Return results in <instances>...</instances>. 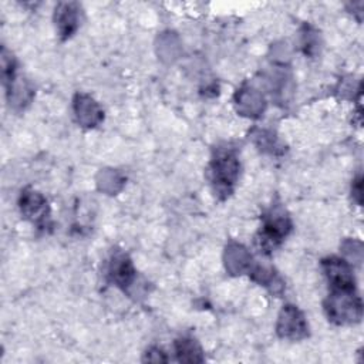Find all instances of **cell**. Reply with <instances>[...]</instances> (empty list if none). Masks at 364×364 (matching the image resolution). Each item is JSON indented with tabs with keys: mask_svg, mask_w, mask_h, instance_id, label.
Instances as JSON below:
<instances>
[{
	"mask_svg": "<svg viewBox=\"0 0 364 364\" xmlns=\"http://www.w3.org/2000/svg\"><path fill=\"white\" fill-rule=\"evenodd\" d=\"M145 360H148V361H166V357L164 355L162 350H159L156 347H152L146 351Z\"/></svg>",
	"mask_w": 364,
	"mask_h": 364,
	"instance_id": "cell-11",
	"label": "cell"
},
{
	"mask_svg": "<svg viewBox=\"0 0 364 364\" xmlns=\"http://www.w3.org/2000/svg\"><path fill=\"white\" fill-rule=\"evenodd\" d=\"M323 269L331 289H354V276L350 264L338 257L323 260Z\"/></svg>",
	"mask_w": 364,
	"mask_h": 364,
	"instance_id": "cell-5",
	"label": "cell"
},
{
	"mask_svg": "<svg viewBox=\"0 0 364 364\" xmlns=\"http://www.w3.org/2000/svg\"><path fill=\"white\" fill-rule=\"evenodd\" d=\"M291 225L289 216L284 213L283 209L274 208L264 216V225L260 230L256 243L263 253L272 252L282 239L289 233Z\"/></svg>",
	"mask_w": 364,
	"mask_h": 364,
	"instance_id": "cell-3",
	"label": "cell"
},
{
	"mask_svg": "<svg viewBox=\"0 0 364 364\" xmlns=\"http://www.w3.org/2000/svg\"><path fill=\"white\" fill-rule=\"evenodd\" d=\"M210 181L218 193L229 195L239 173V162L233 151L222 149L210 164Z\"/></svg>",
	"mask_w": 364,
	"mask_h": 364,
	"instance_id": "cell-2",
	"label": "cell"
},
{
	"mask_svg": "<svg viewBox=\"0 0 364 364\" xmlns=\"http://www.w3.org/2000/svg\"><path fill=\"white\" fill-rule=\"evenodd\" d=\"M109 277L117 286H119L122 289L131 286V283L134 282V277H135V270H134L132 263L127 255L117 253L112 257L111 264H109Z\"/></svg>",
	"mask_w": 364,
	"mask_h": 364,
	"instance_id": "cell-8",
	"label": "cell"
},
{
	"mask_svg": "<svg viewBox=\"0 0 364 364\" xmlns=\"http://www.w3.org/2000/svg\"><path fill=\"white\" fill-rule=\"evenodd\" d=\"M75 114L81 124L85 127H92L101 119V111L95 101L87 95H77L74 101Z\"/></svg>",
	"mask_w": 364,
	"mask_h": 364,
	"instance_id": "cell-9",
	"label": "cell"
},
{
	"mask_svg": "<svg viewBox=\"0 0 364 364\" xmlns=\"http://www.w3.org/2000/svg\"><path fill=\"white\" fill-rule=\"evenodd\" d=\"M20 208H21V212L26 215V218L31 219L36 223L47 218L48 209H47L46 199L40 193L31 189H27L23 192L20 199Z\"/></svg>",
	"mask_w": 364,
	"mask_h": 364,
	"instance_id": "cell-6",
	"label": "cell"
},
{
	"mask_svg": "<svg viewBox=\"0 0 364 364\" xmlns=\"http://www.w3.org/2000/svg\"><path fill=\"white\" fill-rule=\"evenodd\" d=\"M55 24L63 38H68L78 27V7L75 3H61L55 9Z\"/></svg>",
	"mask_w": 364,
	"mask_h": 364,
	"instance_id": "cell-7",
	"label": "cell"
},
{
	"mask_svg": "<svg viewBox=\"0 0 364 364\" xmlns=\"http://www.w3.org/2000/svg\"><path fill=\"white\" fill-rule=\"evenodd\" d=\"M176 355L179 361L185 363H198L203 361L200 347L192 338H181L175 343Z\"/></svg>",
	"mask_w": 364,
	"mask_h": 364,
	"instance_id": "cell-10",
	"label": "cell"
},
{
	"mask_svg": "<svg viewBox=\"0 0 364 364\" xmlns=\"http://www.w3.org/2000/svg\"><path fill=\"white\" fill-rule=\"evenodd\" d=\"M307 323L303 314L294 306H286L277 321V333L283 338L299 340L307 336Z\"/></svg>",
	"mask_w": 364,
	"mask_h": 364,
	"instance_id": "cell-4",
	"label": "cell"
},
{
	"mask_svg": "<svg viewBox=\"0 0 364 364\" xmlns=\"http://www.w3.org/2000/svg\"><path fill=\"white\" fill-rule=\"evenodd\" d=\"M330 320L344 324L358 321L361 317V301L354 294V289H333L326 301Z\"/></svg>",
	"mask_w": 364,
	"mask_h": 364,
	"instance_id": "cell-1",
	"label": "cell"
}]
</instances>
